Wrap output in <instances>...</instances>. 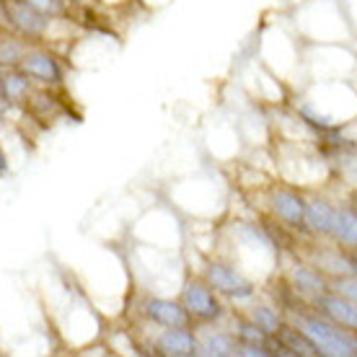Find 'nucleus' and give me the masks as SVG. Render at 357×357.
<instances>
[{
	"label": "nucleus",
	"instance_id": "obj_1",
	"mask_svg": "<svg viewBox=\"0 0 357 357\" xmlns=\"http://www.w3.org/2000/svg\"><path fill=\"white\" fill-rule=\"evenodd\" d=\"M295 326L305 331L311 342L319 347L324 357H355L357 355V331L331 321L326 316L316 313H298Z\"/></svg>",
	"mask_w": 357,
	"mask_h": 357
},
{
	"label": "nucleus",
	"instance_id": "obj_2",
	"mask_svg": "<svg viewBox=\"0 0 357 357\" xmlns=\"http://www.w3.org/2000/svg\"><path fill=\"white\" fill-rule=\"evenodd\" d=\"M215 287L210 282H199L192 280L181 290V303L187 305V311L192 313V319L202 324H215L225 313L223 303L215 298Z\"/></svg>",
	"mask_w": 357,
	"mask_h": 357
},
{
	"label": "nucleus",
	"instance_id": "obj_3",
	"mask_svg": "<svg viewBox=\"0 0 357 357\" xmlns=\"http://www.w3.org/2000/svg\"><path fill=\"white\" fill-rule=\"evenodd\" d=\"M205 280L218 290V293H225L236 298V301H243V298H251L254 295V282L246 280V277L238 272L231 264H223V261H210L205 267Z\"/></svg>",
	"mask_w": 357,
	"mask_h": 357
},
{
	"label": "nucleus",
	"instance_id": "obj_4",
	"mask_svg": "<svg viewBox=\"0 0 357 357\" xmlns=\"http://www.w3.org/2000/svg\"><path fill=\"white\" fill-rule=\"evenodd\" d=\"M305 210H308V202L293 189H277L272 195V213L290 228H308L305 225Z\"/></svg>",
	"mask_w": 357,
	"mask_h": 357
},
{
	"label": "nucleus",
	"instance_id": "obj_5",
	"mask_svg": "<svg viewBox=\"0 0 357 357\" xmlns=\"http://www.w3.org/2000/svg\"><path fill=\"white\" fill-rule=\"evenodd\" d=\"M313 305L319 308L321 316L342 324V326H347V329L357 331V303L355 301H349V298H344V295H340V293H324L313 301Z\"/></svg>",
	"mask_w": 357,
	"mask_h": 357
},
{
	"label": "nucleus",
	"instance_id": "obj_6",
	"mask_svg": "<svg viewBox=\"0 0 357 357\" xmlns=\"http://www.w3.org/2000/svg\"><path fill=\"white\" fill-rule=\"evenodd\" d=\"M21 70L26 73L29 78H34V81L45 83V86H57V83H63V68L60 63L54 60L50 52H26L24 54V60H21Z\"/></svg>",
	"mask_w": 357,
	"mask_h": 357
},
{
	"label": "nucleus",
	"instance_id": "obj_7",
	"mask_svg": "<svg viewBox=\"0 0 357 357\" xmlns=\"http://www.w3.org/2000/svg\"><path fill=\"white\" fill-rule=\"evenodd\" d=\"M145 316H148L153 324L163 326V329H171V326H189V321H192V313L187 311V305L176 303V301H166V298H151V301L145 303Z\"/></svg>",
	"mask_w": 357,
	"mask_h": 357
},
{
	"label": "nucleus",
	"instance_id": "obj_8",
	"mask_svg": "<svg viewBox=\"0 0 357 357\" xmlns=\"http://www.w3.org/2000/svg\"><path fill=\"white\" fill-rule=\"evenodd\" d=\"M290 285L295 287L298 295H305L311 301H316L324 293H329V282H326L321 269L316 267V264H303V261H298V264L290 267Z\"/></svg>",
	"mask_w": 357,
	"mask_h": 357
},
{
	"label": "nucleus",
	"instance_id": "obj_9",
	"mask_svg": "<svg viewBox=\"0 0 357 357\" xmlns=\"http://www.w3.org/2000/svg\"><path fill=\"white\" fill-rule=\"evenodd\" d=\"M155 347L161 355L171 357H192L199 355V342H197V334L189 331V326H171L158 337Z\"/></svg>",
	"mask_w": 357,
	"mask_h": 357
},
{
	"label": "nucleus",
	"instance_id": "obj_10",
	"mask_svg": "<svg viewBox=\"0 0 357 357\" xmlns=\"http://www.w3.org/2000/svg\"><path fill=\"white\" fill-rule=\"evenodd\" d=\"M6 13H8L10 26L18 29L24 36L45 34L47 18H50V16L39 13V10L31 8V6H29V3H24V0H18V3H8V6H6Z\"/></svg>",
	"mask_w": 357,
	"mask_h": 357
},
{
	"label": "nucleus",
	"instance_id": "obj_11",
	"mask_svg": "<svg viewBox=\"0 0 357 357\" xmlns=\"http://www.w3.org/2000/svg\"><path fill=\"white\" fill-rule=\"evenodd\" d=\"M316 267L321 269L324 275H331L334 280L337 277L357 275V254L349 257L347 251H340V246H329V249L316 254Z\"/></svg>",
	"mask_w": 357,
	"mask_h": 357
},
{
	"label": "nucleus",
	"instance_id": "obj_12",
	"mask_svg": "<svg viewBox=\"0 0 357 357\" xmlns=\"http://www.w3.org/2000/svg\"><path fill=\"white\" fill-rule=\"evenodd\" d=\"M199 355L207 357H225V355H238V342L233 340L231 334L218 329H205L199 337Z\"/></svg>",
	"mask_w": 357,
	"mask_h": 357
},
{
	"label": "nucleus",
	"instance_id": "obj_13",
	"mask_svg": "<svg viewBox=\"0 0 357 357\" xmlns=\"http://www.w3.org/2000/svg\"><path fill=\"white\" fill-rule=\"evenodd\" d=\"M334 215H337V205H331L326 199H311L308 210H305V225H308V231L319 233V236H331Z\"/></svg>",
	"mask_w": 357,
	"mask_h": 357
},
{
	"label": "nucleus",
	"instance_id": "obj_14",
	"mask_svg": "<svg viewBox=\"0 0 357 357\" xmlns=\"http://www.w3.org/2000/svg\"><path fill=\"white\" fill-rule=\"evenodd\" d=\"M329 238H334L342 246L357 249V210H352V207H337Z\"/></svg>",
	"mask_w": 357,
	"mask_h": 357
},
{
	"label": "nucleus",
	"instance_id": "obj_15",
	"mask_svg": "<svg viewBox=\"0 0 357 357\" xmlns=\"http://www.w3.org/2000/svg\"><path fill=\"white\" fill-rule=\"evenodd\" d=\"M277 342L282 344V347L287 349V355H321L319 352V347L311 342V337L305 334V331H301L298 326H282V329L277 331Z\"/></svg>",
	"mask_w": 357,
	"mask_h": 357
},
{
	"label": "nucleus",
	"instance_id": "obj_16",
	"mask_svg": "<svg viewBox=\"0 0 357 357\" xmlns=\"http://www.w3.org/2000/svg\"><path fill=\"white\" fill-rule=\"evenodd\" d=\"M236 337H238V342H243V344H267V347H275V344H269V337H272V334H267V331L261 329V326H257L251 319H238V321H236Z\"/></svg>",
	"mask_w": 357,
	"mask_h": 357
},
{
	"label": "nucleus",
	"instance_id": "obj_17",
	"mask_svg": "<svg viewBox=\"0 0 357 357\" xmlns=\"http://www.w3.org/2000/svg\"><path fill=\"white\" fill-rule=\"evenodd\" d=\"M29 75L24 70L21 73H6L3 75V98L6 101H16V98H24L29 93Z\"/></svg>",
	"mask_w": 357,
	"mask_h": 357
},
{
	"label": "nucleus",
	"instance_id": "obj_18",
	"mask_svg": "<svg viewBox=\"0 0 357 357\" xmlns=\"http://www.w3.org/2000/svg\"><path fill=\"white\" fill-rule=\"evenodd\" d=\"M249 319L257 324V326H261L267 334H272V337H277V331L282 329L280 313H277L275 308H269V305H257V308H251Z\"/></svg>",
	"mask_w": 357,
	"mask_h": 357
},
{
	"label": "nucleus",
	"instance_id": "obj_19",
	"mask_svg": "<svg viewBox=\"0 0 357 357\" xmlns=\"http://www.w3.org/2000/svg\"><path fill=\"white\" fill-rule=\"evenodd\" d=\"M334 290L357 303V275L337 277V280H334Z\"/></svg>",
	"mask_w": 357,
	"mask_h": 357
},
{
	"label": "nucleus",
	"instance_id": "obj_20",
	"mask_svg": "<svg viewBox=\"0 0 357 357\" xmlns=\"http://www.w3.org/2000/svg\"><path fill=\"white\" fill-rule=\"evenodd\" d=\"M24 3H29L31 8H36L39 13H45V16H60L65 10L63 0H24Z\"/></svg>",
	"mask_w": 357,
	"mask_h": 357
},
{
	"label": "nucleus",
	"instance_id": "obj_21",
	"mask_svg": "<svg viewBox=\"0 0 357 357\" xmlns=\"http://www.w3.org/2000/svg\"><path fill=\"white\" fill-rule=\"evenodd\" d=\"M24 45H18L16 39H3V63L8 65V63H21L24 60Z\"/></svg>",
	"mask_w": 357,
	"mask_h": 357
},
{
	"label": "nucleus",
	"instance_id": "obj_22",
	"mask_svg": "<svg viewBox=\"0 0 357 357\" xmlns=\"http://www.w3.org/2000/svg\"><path fill=\"white\" fill-rule=\"evenodd\" d=\"M75 3H86V0H75Z\"/></svg>",
	"mask_w": 357,
	"mask_h": 357
}]
</instances>
